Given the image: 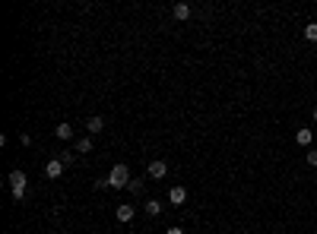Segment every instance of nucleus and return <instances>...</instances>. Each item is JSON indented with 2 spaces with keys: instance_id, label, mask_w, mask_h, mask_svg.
<instances>
[{
  "instance_id": "nucleus-14",
  "label": "nucleus",
  "mask_w": 317,
  "mask_h": 234,
  "mask_svg": "<svg viewBox=\"0 0 317 234\" xmlns=\"http://www.w3.org/2000/svg\"><path fill=\"white\" fill-rule=\"evenodd\" d=\"M127 190H130V193H140V190H143V180H130V184H127Z\"/></svg>"
},
{
  "instance_id": "nucleus-12",
  "label": "nucleus",
  "mask_w": 317,
  "mask_h": 234,
  "mask_svg": "<svg viewBox=\"0 0 317 234\" xmlns=\"http://www.w3.org/2000/svg\"><path fill=\"white\" fill-rule=\"evenodd\" d=\"M305 38H308V42H317V22H308L305 25Z\"/></svg>"
},
{
  "instance_id": "nucleus-16",
  "label": "nucleus",
  "mask_w": 317,
  "mask_h": 234,
  "mask_svg": "<svg viewBox=\"0 0 317 234\" xmlns=\"http://www.w3.org/2000/svg\"><path fill=\"white\" fill-rule=\"evenodd\" d=\"M165 234H184V228H165Z\"/></svg>"
},
{
  "instance_id": "nucleus-1",
  "label": "nucleus",
  "mask_w": 317,
  "mask_h": 234,
  "mask_svg": "<svg viewBox=\"0 0 317 234\" xmlns=\"http://www.w3.org/2000/svg\"><path fill=\"white\" fill-rule=\"evenodd\" d=\"M10 193H13V199H19L23 203V196H25V187H29V177L23 174V171H10Z\"/></svg>"
},
{
  "instance_id": "nucleus-6",
  "label": "nucleus",
  "mask_w": 317,
  "mask_h": 234,
  "mask_svg": "<svg viewBox=\"0 0 317 234\" xmlns=\"http://www.w3.org/2000/svg\"><path fill=\"white\" fill-rule=\"evenodd\" d=\"M114 215H118V222H124V225H127V222H133V215H137V209H133L130 203H121L118 209H114Z\"/></svg>"
},
{
  "instance_id": "nucleus-3",
  "label": "nucleus",
  "mask_w": 317,
  "mask_h": 234,
  "mask_svg": "<svg viewBox=\"0 0 317 234\" xmlns=\"http://www.w3.org/2000/svg\"><path fill=\"white\" fill-rule=\"evenodd\" d=\"M64 168H67V165L60 162V158H51V162H45V177H51V180L64 177Z\"/></svg>"
},
{
  "instance_id": "nucleus-2",
  "label": "nucleus",
  "mask_w": 317,
  "mask_h": 234,
  "mask_svg": "<svg viewBox=\"0 0 317 234\" xmlns=\"http://www.w3.org/2000/svg\"><path fill=\"white\" fill-rule=\"evenodd\" d=\"M130 184V168H127L124 162L114 165L111 171H108V187H127Z\"/></svg>"
},
{
  "instance_id": "nucleus-10",
  "label": "nucleus",
  "mask_w": 317,
  "mask_h": 234,
  "mask_svg": "<svg viewBox=\"0 0 317 234\" xmlns=\"http://www.w3.org/2000/svg\"><path fill=\"white\" fill-rule=\"evenodd\" d=\"M54 136L67 143V139H73V127L70 124H57V127H54Z\"/></svg>"
},
{
  "instance_id": "nucleus-11",
  "label": "nucleus",
  "mask_w": 317,
  "mask_h": 234,
  "mask_svg": "<svg viewBox=\"0 0 317 234\" xmlns=\"http://www.w3.org/2000/svg\"><path fill=\"white\" fill-rule=\"evenodd\" d=\"M146 215H162V203H156V199H146Z\"/></svg>"
},
{
  "instance_id": "nucleus-5",
  "label": "nucleus",
  "mask_w": 317,
  "mask_h": 234,
  "mask_svg": "<svg viewBox=\"0 0 317 234\" xmlns=\"http://www.w3.org/2000/svg\"><path fill=\"white\" fill-rule=\"evenodd\" d=\"M168 203H171V206H184L187 203V190L181 184H174L171 190H168Z\"/></svg>"
},
{
  "instance_id": "nucleus-4",
  "label": "nucleus",
  "mask_w": 317,
  "mask_h": 234,
  "mask_svg": "<svg viewBox=\"0 0 317 234\" xmlns=\"http://www.w3.org/2000/svg\"><path fill=\"white\" fill-rule=\"evenodd\" d=\"M146 174H149L152 180H162V177L168 174V165L162 162V158H156V162H149V168H146Z\"/></svg>"
},
{
  "instance_id": "nucleus-17",
  "label": "nucleus",
  "mask_w": 317,
  "mask_h": 234,
  "mask_svg": "<svg viewBox=\"0 0 317 234\" xmlns=\"http://www.w3.org/2000/svg\"><path fill=\"white\" fill-rule=\"evenodd\" d=\"M311 117H314V120H317V108H314V111H311Z\"/></svg>"
},
{
  "instance_id": "nucleus-8",
  "label": "nucleus",
  "mask_w": 317,
  "mask_h": 234,
  "mask_svg": "<svg viewBox=\"0 0 317 234\" xmlns=\"http://www.w3.org/2000/svg\"><path fill=\"white\" fill-rule=\"evenodd\" d=\"M191 3H174V10H171V16L174 19H181V22H184V19H191Z\"/></svg>"
},
{
  "instance_id": "nucleus-9",
  "label": "nucleus",
  "mask_w": 317,
  "mask_h": 234,
  "mask_svg": "<svg viewBox=\"0 0 317 234\" xmlns=\"http://www.w3.org/2000/svg\"><path fill=\"white\" fill-rule=\"evenodd\" d=\"M86 130H89V133H92V136H98V133H102V130H105V120H102V117H98V114H96V117H89V120H86Z\"/></svg>"
},
{
  "instance_id": "nucleus-13",
  "label": "nucleus",
  "mask_w": 317,
  "mask_h": 234,
  "mask_svg": "<svg viewBox=\"0 0 317 234\" xmlns=\"http://www.w3.org/2000/svg\"><path fill=\"white\" fill-rule=\"evenodd\" d=\"M76 152H92V139H79V143H76Z\"/></svg>"
},
{
  "instance_id": "nucleus-15",
  "label": "nucleus",
  "mask_w": 317,
  "mask_h": 234,
  "mask_svg": "<svg viewBox=\"0 0 317 234\" xmlns=\"http://www.w3.org/2000/svg\"><path fill=\"white\" fill-rule=\"evenodd\" d=\"M308 165H311V168H317V149L308 152Z\"/></svg>"
},
{
  "instance_id": "nucleus-7",
  "label": "nucleus",
  "mask_w": 317,
  "mask_h": 234,
  "mask_svg": "<svg viewBox=\"0 0 317 234\" xmlns=\"http://www.w3.org/2000/svg\"><path fill=\"white\" fill-rule=\"evenodd\" d=\"M295 143L308 149V146L314 143V130H308V127H298V133H295Z\"/></svg>"
}]
</instances>
